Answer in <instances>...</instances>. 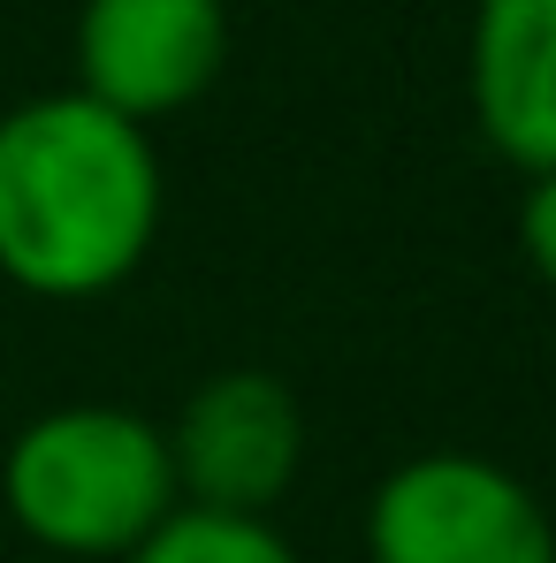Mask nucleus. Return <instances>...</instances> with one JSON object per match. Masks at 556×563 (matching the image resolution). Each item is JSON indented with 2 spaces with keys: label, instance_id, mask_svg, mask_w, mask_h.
I'll return each mask as SVG.
<instances>
[{
  "label": "nucleus",
  "instance_id": "nucleus-1",
  "mask_svg": "<svg viewBox=\"0 0 556 563\" xmlns=\"http://www.w3.org/2000/svg\"><path fill=\"white\" fill-rule=\"evenodd\" d=\"M161 236V153L85 92L0 114V275L31 297H107Z\"/></svg>",
  "mask_w": 556,
  "mask_h": 563
},
{
  "label": "nucleus",
  "instance_id": "nucleus-2",
  "mask_svg": "<svg viewBox=\"0 0 556 563\" xmlns=\"http://www.w3.org/2000/svg\"><path fill=\"white\" fill-rule=\"evenodd\" d=\"M0 503L54 556H130L184 503L168 427L130 404L39 411L0 457Z\"/></svg>",
  "mask_w": 556,
  "mask_h": 563
},
{
  "label": "nucleus",
  "instance_id": "nucleus-3",
  "mask_svg": "<svg viewBox=\"0 0 556 563\" xmlns=\"http://www.w3.org/2000/svg\"><path fill=\"white\" fill-rule=\"evenodd\" d=\"M373 563H556L542 495L495 457L435 450L396 465L367 503Z\"/></svg>",
  "mask_w": 556,
  "mask_h": 563
},
{
  "label": "nucleus",
  "instance_id": "nucleus-4",
  "mask_svg": "<svg viewBox=\"0 0 556 563\" xmlns=\"http://www.w3.org/2000/svg\"><path fill=\"white\" fill-rule=\"evenodd\" d=\"M229 62L221 0H85L77 8V92L122 122L184 114Z\"/></svg>",
  "mask_w": 556,
  "mask_h": 563
},
{
  "label": "nucleus",
  "instance_id": "nucleus-5",
  "mask_svg": "<svg viewBox=\"0 0 556 563\" xmlns=\"http://www.w3.org/2000/svg\"><path fill=\"white\" fill-rule=\"evenodd\" d=\"M305 457V411L275 374H214L190 388L176 427H168V465L176 495L190 510H237V518H268Z\"/></svg>",
  "mask_w": 556,
  "mask_h": 563
},
{
  "label": "nucleus",
  "instance_id": "nucleus-6",
  "mask_svg": "<svg viewBox=\"0 0 556 563\" xmlns=\"http://www.w3.org/2000/svg\"><path fill=\"white\" fill-rule=\"evenodd\" d=\"M465 77L480 137L511 168L556 176V0H480Z\"/></svg>",
  "mask_w": 556,
  "mask_h": 563
},
{
  "label": "nucleus",
  "instance_id": "nucleus-7",
  "mask_svg": "<svg viewBox=\"0 0 556 563\" xmlns=\"http://www.w3.org/2000/svg\"><path fill=\"white\" fill-rule=\"evenodd\" d=\"M122 563H297L268 518H237V510H190L176 503Z\"/></svg>",
  "mask_w": 556,
  "mask_h": 563
},
{
  "label": "nucleus",
  "instance_id": "nucleus-8",
  "mask_svg": "<svg viewBox=\"0 0 556 563\" xmlns=\"http://www.w3.org/2000/svg\"><path fill=\"white\" fill-rule=\"evenodd\" d=\"M519 244H526L534 275L556 289V176H526V206H519Z\"/></svg>",
  "mask_w": 556,
  "mask_h": 563
}]
</instances>
